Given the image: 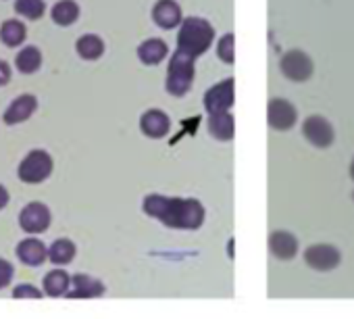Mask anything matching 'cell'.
<instances>
[{"instance_id": "cell-1", "label": "cell", "mask_w": 354, "mask_h": 319, "mask_svg": "<svg viewBox=\"0 0 354 319\" xmlns=\"http://www.w3.org/2000/svg\"><path fill=\"white\" fill-rule=\"evenodd\" d=\"M142 209L148 217H154L173 230H198L205 224V207L196 199L150 194L144 199Z\"/></svg>"}, {"instance_id": "cell-2", "label": "cell", "mask_w": 354, "mask_h": 319, "mask_svg": "<svg viewBox=\"0 0 354 319\" xmlns=\"http://www.w3.org/2000/svg\"><path fill=\"white\" fill-rule=\"evenodd\" d=\"M215 40L213 26L203 17H186L177 34V51H182L194 59L203 57Z\"/></svg>"}, {"instance_id": "cell-3", "label": "cell", "mask_w": 354, "mask_h": 319, "mask_svg": "<svg viewBox=\"0 0 354 319\" xmlns=\"http://www.w3.org/2000/svg\"><path fill=\"white\" fill-rule=\"evenodd\" d=\"M196 59L182 53V51H175L171 61H169V73H167V92L171 96H186L192 88V82H194V67Z\"/></svg>"}, {"instance_id": "cell-4", "label": "cell", "mask_w": 354, "mask_h": 319, "mask_svg": "<svg viewBox=\"0 0 354 319\" xmlns=\"http://www.w3.org/2000/svg\"><path fill=\"white\" fill-rule=\"evenodd\" d=\"M17 174L24 184H42L53 174V156L42 148H34L19 163Z\"/></svg>"}, {"instance_id": "cell-5", "label": "cell", "mask_w": 354, "mask_h": 319, "mask_svg": "<svg viewBox=\"0 0 354 319\" xmlns=\"http://www.w3.org/2000/svg\"><path fill=\"white\" fill-rule=\"evenodd\" d=\"M313 61L304 51H288L281 59H279V71L283 73V78H288L290 82H306L313 75Z\"/></svg>"}, {"instance_id": "cell-6", "label": "cell", "mask_w": 354, "mask_h": 319, "mask_svg": "<svg viewBox=\"0 0 354 319\" xmlns=\"http://www.w3.org/2000/svg\"><path fill=\"white\" fill-rule=\"evenodd\" d=\"M296 119H298V111L290 100H286V98H271L269 100V104H267L269 127H273L277 131H286V129L294 127Z\"/></svg>"}, {"instance_id": "cell-7", "label": "cell", "mask_w": 354, "mask_h": 319, "mask_svg": "<svg viewBox=\"0 0 354 319\" xmlns=\"http://www.w3.org/2000/svg\"><path fill=\"white\" fill-rule=\"evenodd\" d=\"M50 209L44 203H30L19 213V226L28 234H42L50 228Z\"/></svg>"}, {"instance_id": "cell-8", "label": "cell", "mask_w": 354, "mask_h": 319, "mask_svg": "<svg viewBox=\"0 0 354 319\" xmlns=\"http://www.w3.org/2000/svg\"><path fill=\"white\" fill-rule=\"evenodd\" d=\"M234 100H236L234 80L227 78V80L215 84L213 88H209V92L205 94V109L209 115L223 113V111H230L234 107Z\"/></svg>"}, {"instance_id": "cell-9", "label": "cell", "mask_w": 354, "mask_h": 319, "mask_svg": "<svg viewBox=\"0 0 354 319\" xmlns=\"http://www.w3.org/2000/svg\"><path fill=\"white\" fill-rule=\"evenodd\" d=\"M302 134H304V138H306L313 146H317V148H327V146H331L333 140H335L333 125H331L325 117H321V115H310V117H306L304 123H302Z\"/></svg>"}, {"instance_id": "cell-10", "label": "cell", "mask_w": 354, "mask_h": 319, "mask_svg": "<svg viewBox=\"0 0 354 319\" xmlns=\"http://www.w3.org/2000/svg\"><path fill=\"white\" fill-rule=\"evenodd\" d=\"M304 261L315 271H331L339 265L342 255L331 244H313L304 250Z\"/></svg>"}, {"instance_id": "cell-11", "label": "cell", "mask_w": 354, "mask_h": 319, "mask_svg": "<svg viewBox=\"0 0 354 319\" xmlns=\"http://www.w3.org/2000/svg\"><path fill=\"white\" fill-rule=\"evenodd\" d=\"M140 129H142L144 136H148L152 140H158V138H165L169 134L171 119H169L167 113H162L158 109H150L140 117Z\"/></svg>"}, {"instance_id": "cell-12", "label": "cell", "mask_w": 354, "mask_h": 319, "mask_svg": "<svg viewBox=\"0 0 354 319\" xmlns=\"http://www.w3.org/2000/svg\"><path fill=\"white\" fill-rule=\"evenodd\" d=\"M269 250L279 261H290L298 253V240L292 232L275 230L269 234Z\"/></svg>"}, {"instance_id": "cell-13", "label": "cell", "mask_w": 354, "mask_h": 319, "mask_svg": "<svg viewBox=\"0 0 354 319\" xmlns=\"http://www.w3.org/2000/svg\"><path fill=\"white\" fill-rule=\"evenodd\" d=\"M152 19L158 28L162 30H173L177 26H182V9L175 0H158L152 9Z\"/></svg>"}, {"instance_id": "cell-14", "label": "cell", "mask_w": 354, "mask_h": 319, "mask_svg": "<svg viewBox=\"0 0 354 319\" xmlns=\"http://www.w3.org/2000/svg\"><path fill=\"white\" fill-rule=\"evenodd\" d=\"M36 109H38L36 96L24 94V96H17V98L9 104V109L5 111V117H3V119H5L7 125H17V123L28 121V119L36 113Z\"/></svg>"}, {"instance_id": "cell-15", "label": "cell", "mask_w": 354, "mask_h": 319, "mask_svg": "<svg viewBox=\"0 0 354 319\" xmlns=\"http://www.w3.org/2000/svg\"><path fill=\"white\" fill-rule=\"evenodd\" d=\"M104 294V284L92 275L75 273L71 277V288L67 292V298H96Z\"/></svg>"}, {"instance_id": "cell-16", "label": "cell", "mask_w": 354, "mask_h": 319, "mask_svg": "<svg viewBox=\"0 0 354 319\" xmlns=\"http://www.w3.org/2000/svg\"><path fill=\"white\" fill-rule=\"evenodd\" d=\"M15 253H17L19 261L26 263V265H30V267H38V265H42L48 259V248L38 238H26V240H21L17 244Z\"/></svg>"}, {"instance_id": "cell-17", "label": "cell", "mask_w": 354, "mask_h": 319, "mask_svg": "<svg viewBox=\"0 0 354 319\" xmlns=\"http://www.w3.org/2000/svg\"><path fill=\"white\" fill-rule=\"evenodd\" d=\"M207 127H209V134L215 140H221V142H230L234 138V134H236V123H234V117H232L230 111L209 115Z\"/></svg>"}, {"instance_id": "cell-18", "label": "cell", "mask_w": 354, "mask_h": 319, "mask_svg": "<svg viewBox=\"0 0 354 319\" xmlns=\"http://www.w3.org/2000/svg\"><path fill=\"white\" fill-rule=\"evenodd\" d=\"M169 55V46L165 40L160 38H150V40H144L140 46H138V59L144 63V65H158L167 59Z\"/></svg>"}, {"instance_id": "cell-19", "label": "cell", "mask_w": 354, "mask_h": 319, "mask_svg": "<svg viewBox=\"0 0 354 319\" xmlns=\"http://www.w3.org/2000/svg\"><path fill=\"white\" fill-rule=\"evenodd\" d=\"M50 17L57 26L69 28L80 19V7H77L75 0H59L50 11Z\"/></svg>"}, {"instance_id": "cell-20", "label": "cell", "mask_w": 354, "mask_h": 319, "mask_svg": "<svg viewBox=\"0 0 354 319\" xmlns=\"http://www.w3.org/2000/svg\"><path fill=\"white\" fill-rule=\"evenodd\" d=\"M26 36H28V28L19 19H7L3 26H0V40H3V44L9 48L21 46Z\"/></svg>"}, {"instance_id": "cell-21", "label": "cell", "mask_w": 354, "mask_h": 319, "mask_svg": "<svg viewBox=\"0 0 354 319\" xmlns=\"http://www.w3.org/2000/svg\"><path fill=\"white\" fill-rule=\"evenodd\" d=\"M71 288V277L63 269H53L44 275V292L48 296H67Z\"/></svg>"}, {"instance_id": "cell-22", "label": "cell", "mask_w": 354, "mask_h": 319, "mask_svg": "<svg viewBox=\"0 0 354 319\" xmlns=\"http://www.w3.org/2000/svg\"><path fill=\"white\" fill-rule=\"evenodd\" d=\"M75 51L77 55L84 59V61H96L104 55V42L100 36L96 34H84L77 44H75Z\"/></svg>"}, {"instance_id": "cell-23", "label": "cell", "mask_w": 354, "mask_h": 319, "mask_svg": "<svg viewBox=\"0 0 354 319\" xmlns=\"http://www.w3.org/2000/svg\"><path fill=\"white\" fill-rule=\"evenodd\" d=\"M15 67H17L21 73H26V75L36 73V71L42 67V53H40V48H36V46H26V48H21L19 55L15 57Z\"/></svg>"}, {"instance_id": "cell-24", "label": "cell", "mask_w": 354, "mask_h": 319, "mask_svg": "<svg viewBox=\"0 0 354 319\" xmlns=\"http://www.w3.org/2000/svg\"><path fill=\"white\" fill-rule=\"evenodd\" d=\"M75 253H77V248H75V244H73L69 238H59V240H55L53 246L48 248V259H50L55 265H67V263L73 261Z\"/></svg>"}, {"instance_id": "cell-25", "label": "cell", "mask_w": 354, "mask_h": 319, "mask_svg": "<svg viewBox=\"0 0 354 319\" xmlns=\"http://www.w3.org/2000/svg\"><path fill=\"white\" fill-rule=\"evenodd\" d=\"M15 11L28 21H38L44 17L46 5H44V0H15Z\"/></svg>"}, {"instance_id": "cell-26", "label": "cell", "mask_w": 354, "mask_h": 319, "mask_svg": "<svg viewBox=\"0 0 354 319\" xmlns=\"http://www.w3.org/2000/svg\"><path fill=\"white\" fill-rule=\"evenodd\" d=\"M217 57L225 63L232 65L236 61V53H234V34H225L219 44H217Z\"/></svg>"}, {"instance_id": "cell-27", "label": "cell", "mask_w": 354, "mask_h": 319, "mask_svg": "<svg viewBox=\"0 0 354 319\" xmlns=\"http://www.w3.org/2000/svg\"><path fill=\"white\" fill-rule=\"evenodd\" d=\"M13 298H42V292L32 284H19L13 290Z\"/></svg>"}, {"instance_id": "cell-28", "label": "cell", "mask_w": 354, "mask_h": 319, "mask_svg": "<svg viewBox=\"0 0 354 319\" xmlns=\"http://www.w3.org/2000/svg\"><path fill=\"white\" fill-rule=\"evenodd\" d=\"M13 275H15L13 265L7 259H0V290H5L7 286H11Z\"/></svg>"}, {"instance_id": "cell-29", "label": "cell", "mask_w": 354, "mask_h": 319, "mask_svg": "<svg viewBox=\"0 0 354 319\" xmlns=\"http://www.w3.org/2000/svg\"><path fill=\"white\" fill-rule=\"evenodd\" d=\"M11 82V65L7 61H0V86H7Z\"/></svg>"}, {"instance_id": "cell-30", "label": "cell", "mask_w": 354, "mask_h": 319, "mask_svg": "<svg viewBox=\"0 0 354 319\" xmlns=\"http://www.w3.org/2000/svg\"><path fill=\"white\" fill-rule=\"evenodd\" d=\"M7 205H9V190L3 184H0V211H3Z\"/></svg>"}, {"instance_id": "cell-31", "label": "cell", "mask_w": 354, "mask_h": 319, "mask_svg": "<svg viewBox=\"0 0 354 319\" xmlns=\"http://www.w3.org/2000/svg\"><path fill=\"white\" fill-rule=\"evenodd\" d=\"M350 178H352V180H354V161H352V163H350Z\"/></svg>"}]
</instances>
